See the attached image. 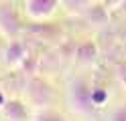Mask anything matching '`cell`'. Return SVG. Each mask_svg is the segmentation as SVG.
I'll return each instance as SVG.
<instances>
[{"label":"cell","instance_id":"cell-1","mask_svg":"<svg viewBox=\"0 0 126 121\" xmlns=\"http://www.w3.org/2000/svg\"><path fill=\"white\" fill-rule=\"evenodd\" d=\"M25 97L31 107L35 109H45V107H53L57 101V91L55 87L41 75H31L25 81Z\"/></svg>","mask_w":126,"mask_h":121},{"label":"cell","instance_id":"cell-2","mask_svg":"<svg viewBox=\"0 0 126 121\" xmlns=\"http://www.w3.org/2000/svg\"><path fill=\"white\" fill-rule=\"evenodd\" d=\"M92 87H94V83H90V79H85V77H77L69 85V103L81 115H94L98 111L96 105H94V99H92Z\"/></svg>","mask_w":126,"mask_h":121},{"label":"cell","instance_id":"cell-3","mask_svg":"<svg viewBox=\"0 0 126 121\" xmlns=\"http://www.w3.org/2000/svg\"><path fill=\"white\" fill-rule=\"evenodd\" d=\"M25 26L20 24L18 10L12 0H0V32L8 38H16Z\"/></svg>","mask_w":126,"mask_h":121},{"label":"cell","instance_id":"cell-4","mask_svg":"<svg viewBox=\"0 0 126 121\" xmlns=\"http://www.w3.org/2000/svg\"><path fill=\"white\" fill-rule=\"evenodd\" d=\"M61 0H25V14L33 20H47L57 12Z\"/></svg>","mask_w":126,"mask_h":121},{"label":"cell","instance_id":"cell-5","mask_svg":"<svg viewBox=\"0 0 126 121\" xmlns=\"http://www.w3.org/2000/svg\"><path fill=\"white\" fill-rule=\"evenodd\" d=\"M27 56H29V46H27V43L22 38L16 36V38H10V43L6 44L2 59H4V63L8 67H20Z\"/></svg>","mask_w":126,"mask_h":121},{"label":"cell","instance_id":"cell-6","mask_svg":"<svg viewBox=\"0 0 126 121\" xmlns=\"http://www.w3.org/2000/svg\"><path fill=\"white\" fill-rule=\"evenodd\" d=\"M100 56V48L94 40H81L73 46V61L81 67H92Z\"/></svg>","mask_w":126,"mask_h":121},{"label":"cell","instance_id":"cell-7","mask_svg":"<svg viewBox=\"0 0 126 121\" xmlns=\"http://www.w3.org/2000/svg\"><path fill=\"white\" fill-rule=\"evenodd\" d=\"M2 115L8 121H29V109L18 99H6L2 103Z\"/></svg>","mask_w":126,"mask_h":121},{"label":"cell","instance_id":"cell-8","mask_svg":"<svg viewBox=\"0 0 126 121\" xmlns=\"http://www.w3.org/2000/svg\"><path fill=\"white\" fill-rule=\"evenodd\" d=\"M31 121H67V117L53 107H45V109H37Z\"/></svg>","mask_w":126,"mask_h":121},{"label":"cell","instance_id":"cell-9","mask_svg":"<svg viewBox=\"0 0 126 121\" xmlns=\"http://www.w3.org/2000/svg\"><path fill=\"white\" fill-rule=\"evenodd\" d=\"M108 89L104 87V85H96L94 83V87H92V99H94V105H96V109H102L104 105L108 103Z\"/></svg>","mask_w":126,"mask_h":121},{"label":"cell","instance_id":"cell-10","mask_svg":"<svg viewBox=\"0 0 126 121\" xmlns=\"http://www.w3.org/2000/svg\"><path fill=\"white\" fill-rule=\"evenodd\" d=\"M114 75H116V79H118V83L126 87V56L116 61V65H114Z\"/></svg>","mask_w":126,"mask_h":121},{"label":"cell","instance_id":"cell-11","mask_svg":"<svg viewBox=\"0 0 126 121\" xmlns=\"http://www.w3.org/2000/svg\"><path fill=\"white\" fill-rule=\"evenodd\" d=\"M106 121H126V101L116 105V107L108 113V119Z\"/></svg>","mask_w":126,"mask_h":121},{"label":"cell","instance_id":"cell-12","mask_svg":"<svg viewBox=\"0 0 126 121\" xmlns=\"http://www.w3.org/2000/svg\"><path fill=\"white\" fill-rule=\"evenodd\" d=\"M124 2L126 0H104V6H106V10H118Z\"/></svg>","mask_w":126,"mask_h":121},{"label":"cell","instance_id":"cell-13","mask_svg":"<svg viewBox=\"0 0 126 121\" xmlns=\"http://www.w3.org/2000/svg\"><path fill=\"white\" fill-rule=\"evenodd\" d=\"M4 48H6V43H4V34L0 32V59H2V55H4Z\"/></svg>","mask_w":126,"mask_h":121},{"label":"cell","instance_id":"cell-14","mask_svg":"<svg viewBox=\"0 0 126 121\" xmlns=\"http://www.w3.org/2000/svg\"><path fill=\"white\" fill-rule=\"evenodd\" d=\"M0 91H2V87H0Z\"/></svg>","mask_w":126,"mask_h":121}]
</instances>
